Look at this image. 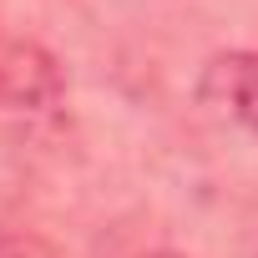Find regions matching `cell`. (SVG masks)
Masks as SVG:
<instances>
[{
	"instance_id": "1",
	"label": "cell",
	"mask_w": 258,
	"mask_h": 258,
	"mask_svg": "<svg viewBox=\"0 0 258 258\" xmlns=\"http://www.w3.org/2000/svg\"><path fill=\"white\" fill-rule=\"evenodd\" d=\"M66 101L61 61L0 21V111H56Z\"/></svg>"
},
{
	"instance_id": "2",
	"label": "cell",
	"mask_w": 258,
	"mask_h": 258,
	"mask_svg": "<svg viewBox=\"0 0 258 258\" xmlns=\"http://www.w3.org/2000/svg\"><path fill=\"white\" fill-rule=\"evenodd\" d=\"M198 96L223 121H238L243 132H258V51H223V56H213L203 66Z\"/></svg>"
},
{
	"instance_id": "3",
	"label": "cell",
	"mask_w": 258,
	"mask_h": 258,
	"mask_svg": "<svg viewBox=\"0 0 258 258\" xmlns=\"http://www.w3.org/2000/svg\"><path fill=\"white\" fill-rule=\"evenodd\" d=\"M0 258H61V253L41 233H0Z\"/></svg>"
},
{
	"instance_id": "4",
	"label": "cell",
	"mask_w": 258,
	"mask_h": 258,
	"mask_svg": "<svg viewBox=\"0 0 258 258\" xmlns=\"http://www.w3.org/2000/svg\"><path fill=\"white\" fill-rule=\"evenodd\" d=\"M142 258H182V253H172V248H152V253H142Z\"/></svg>"
}]
</instances>
